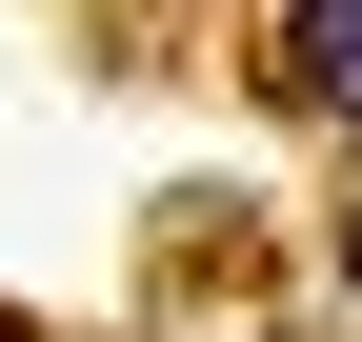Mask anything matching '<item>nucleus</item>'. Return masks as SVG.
Instances as JSON below:
<instances>
[{
  "mask_svg": "<svg viewBox=\"0 0 362 342\" xmlns=\"http://www.w3.org/2000/svg\"><path fill=\"white\" fill-rule=\"evenodd\" d=\"M262 61H282L302 121H362V0H282V40H262Z\"/></svg>",
  "mask_w": 362,
  "mask_h": 342,
  "instance_id": "f257e3e1",
  "label": "nucleus"
},
{
  "mask_svg": "<svg viewBox=\"0 0 362 342\" xmlns=\"http://www.w3.org/2000/svg\"><path fill=\"white\" fill-rule=\"evenodd\" d=\"M342 282H362V222H342Z\"/></svg>",
  "mask_w": 362,
  "mask_h": 342,
  "instance_id": "f03ea898",
  "label": "nucleus"
}]
</instances>
